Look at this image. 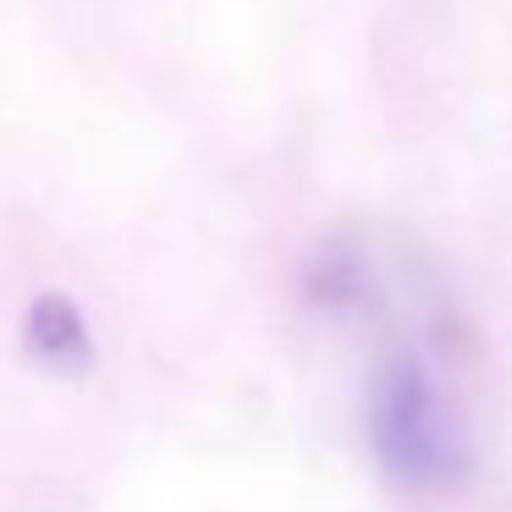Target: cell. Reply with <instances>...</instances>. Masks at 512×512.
<instances>
[{"mask_svg":"<svg viewBox=\"0 0 512 512\" xmlns=\"http://www.w3.org/2000/svg\"><path fill=\"white\" fill-rule=\"evenodd\" d=\"M23 347H28V358H34V364L56 369V375H83V369L94 364L89 325H83L78 303L61 298V292H45V298L28 303Z\"/></svg>","mask_w":512,"mask_h":512,"instance_id":"7a4b0ae2","label":"cell"},{"mask_svg":"<svg viewBox=\"0 0 512 512\" xmlns=\"http://www.w3.org/2000/svg\"><path fill=\"white\" fill-rule=\"evenodd\" d=\"M369 441L375 457L386 463L391 479L402 485H457L468 468V435L446 391L424 369V358H391L375 375L369 391Z\"/></svg>","mask_w":512,"mask_h":512,"instance_id":"6da1fadb","label":"cell"}]
</instances>
